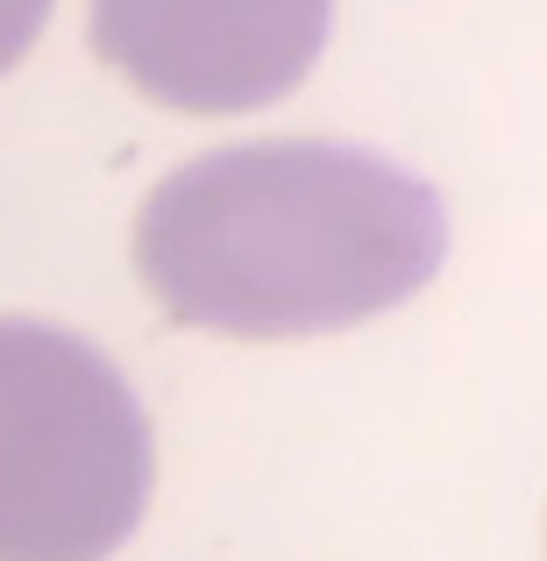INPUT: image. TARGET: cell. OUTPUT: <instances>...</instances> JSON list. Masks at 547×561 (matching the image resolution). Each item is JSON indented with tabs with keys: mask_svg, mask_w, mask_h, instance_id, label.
I'll return each mask as SVG.
<instances>
[{
	"mask_svg": "<svg viewBox=\"0 0 547 561\" xmlns=\"http://www.w3.org/2000/svg\"><path fill=\"white\" fill-rule=\"evenodd\" d=\"M448 256L441 192L356 142H235L136 214V277L179 328L306 342L406 306Z\"/></svg>",
	"mask_w": 547,
	"mask_h": 561,
	"instance_id": "obj_1",
	"label": "cell"
},
{
	"mask_svg": "<svg viewBox=\"0 0 547 561\" xmlns=\"http://www.w3.org/2000/svg\"><path fill=\"white\" fill-rule=\"evenodd\" d=\"M150 505L128 377L50 320L0 313V561H107Z\"/></svg>",
	"mask_w": 547,
	"mask_h": 561,
	"instance_id": "obj_2",
	"label": "cell"
},
{
	"mask_svg": "<svg viewBox=\"0 0 547 561\" xmlns=\"http://www.w3.org/2000/svg\"><path fill=\"white\" fill-rule=\"evenodd\" d=\"M334 0H93V50L171 114H249L320 65Z\"/></svg>",
	"mask_w": 547,
	"mask_h": 561,
	"instance_id": "obj_3",
	"label": "cell"
},
{
	"mask_svg": "<svg viewBox=\"0 0 547 561\" xmlns=\"http://www.w3.org/2000/svg\"><path fill=\"white\" fill-rule=\"evenodd\" d=\"M50 8H57V0H0V79L29 57V43L43 36Z\"/></svg>",
	"mask_w": 547,
	"mask_h": 561,
	"instance_id": "obj_4",
	"label": "cell"
}]
</instances>
